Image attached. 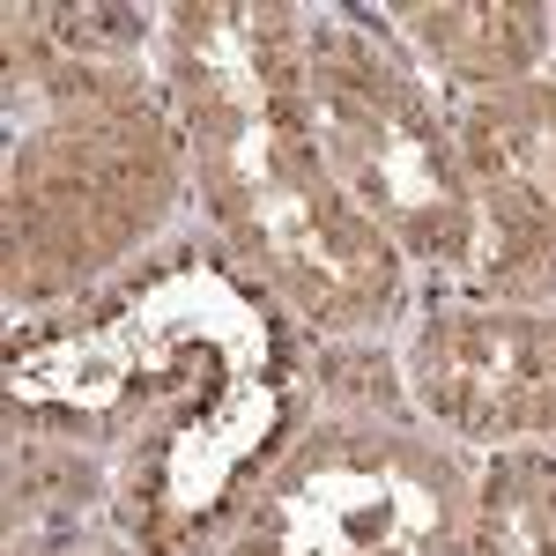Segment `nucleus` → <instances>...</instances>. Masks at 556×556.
<instances>
[{"label": "nucleus", "instance_id": "nucleus-1", "mask_svg": "<svg viewBox=\"0 0 556 556\" xmlns=\"http://www.w3.org/2000/svg\"><path fill=\"white\" fill-rule=\"evenodd\" d=\"M312 127H319L312 149L349 186V201H364L371 215H386L393 230L424 238L438 253H460L468 238L460 178L438 149V127L386 75H364V67L327 75L312 97Z\"/></svg>", "mask_w": 556, "mask_h": 556}, {"label": "nucleus", "instance_id": "nucleus-2", "mask_svg": "<svg viewBox=\"0 0 556 556\" xmlns=\"http://www.w3.org/2000/svg\"><path fill=\"white\" fill-rule=\"evenodd\" d=\"M445 527V490L401 453H334L290 490V556H401Z\"/></svg>", "mask_w": 556, "mask_h": 556}, {"label": "nucleus", "instance_id": "nucleus-3", "mask_svg": "<svg viewBox=\"0 0 556 556\" xmlns=\"http://www.w3.org/2000/svg\"><path fill=\"white\" fill-rule=\"evenodd\" d=\"M542 327L527 319H453L424 342V393L460 430H534Z\"/></svg>", "mask_w": 556, "mask_h": 556}, {"label": "nucleus", "instance_id": "nucleus-4", "mask_svg": "<svg viewBox=\"0 0 556 556\" xmlns=\"http://www.w3.org/2000/svg\"><path fill=\"white\" fill-rule=\"evenodd\" d=\"M468 156L475 172L505 193L513 215L556 223V97L549 89H519V97H497L490 112H475Z\"/></svg>", "mask_w": 556, "mask_h": 556}, {"label": "nucleus", "instance_id": "nucleus-5", "mask_svg": "<svg viewBox=\"0 0 556 556\" xmlns=\"http://www.w3.org/2000/svg\"><path fill=\"white\" fill-rule=\"evenodd\" d=\"M424 38L460 75L513 83L542 45V15H527V8H453V15H424Z\"/></svg>", "mask_w": 556, "mask_h": 556}, {"label": "nucleus", "instance_id": "nucleus-6", "mask_svg": "<svg viewBox=\"0 0 556 556\" xmlns=\"http://www.w3.org/2000/svg\"><path fill=\"white\" fill-rule=\"evenodd\" d=\"M490 556H556V527H549V513H542V475L534 468L505 475L497 527H490Z\"/></svg>", "mask_w": 556, "mask_h": 556}, {"label": "nucleus", "instance_id": "nucleus-7", "mask_svg": "<svg viewBox=\"0 0 556 556\" xmlns=\"http://www.w3.org/2000/svg\"><path fill=\"white\" fill-rule=\"evenodd\" d=\"M534 430H556V334L542 327V386H534Z\"/></svg>", "mask_w": 556, "mask_h": 556}]
</instances>
